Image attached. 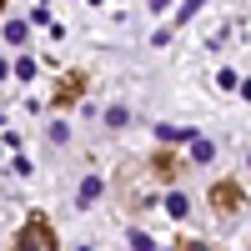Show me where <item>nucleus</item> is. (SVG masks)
Returning <instances> with one entry per match:
<instances>
[{"label": "nucleus", "mask_w": 251, "mask_h": 251, "mask_svg": "<svg viewBox=\"0 0 251 251\" xmlns=\"http://www.w3.org/2000/svg\"><path fill=\"white\" fill-rule=\"evenodd\" d=\"M15 246H25V251H40V246H55V231H50V221H46V216H30L25 226H20Z\"/></svg>", "instance_id": "nucleus-1"}, {"label": "nucleus", "mask_w": 251, "mask_h": 251, "mask_svg": "<svg viewBox=\"0 0 251 251\" xmlns=\"http://www.w3.org/2000/svg\"><path fill=\"white\" fill-rule=\"evenodd\" d=\"M166 216H171V221H181V216H191V201H186L181 191H171V196H166Z\"/></svg>", "instance_id": "nucleus-2"}, {"label": "nucleus", "mask_w": 251, "mask_h": 251, "mask_svg": "<svg viewBox=\"0 0 251 251\" xmlns=\"http://www.w3.org/2000/svg\"><path fill=\"white\" fill-rule=\"evenodd\" d=\"M156 136L161 141H191L196 131H191V126H156Z\"/></svg>", "instance_id": "nucleus-3"}, {"label": "nucleus", "mask_w": 251, "mask_h": 251, "mask_svg": "<svg viewBox=\"0 0 251 251\" xmlns=\"http://www.w3.org/2000/svg\"><path fill=\"white\" fill-rule=\"evenodd\" d=\"M25 35H30V25H25V20H5V46H20Z\"/></svg>", "instance_id": "nucleus-4"}, {"label": "nucleus", "mask_w": 251, "mask_h": 251, "mask_svg": "<svg viewBox=\"0 0 251 251\" xmlns=\"http://www.w3.org/2000/svg\"><path fill=\"white\" fill-rule=\"evenodd\" d=\"M96 196H100V181H96V176H86V181H80V191H75V201H80V206H91Z\"/></svg>", "instance_id": "nucleus-5"}, {"label": "nucleus", "mask_w": 251, "mask_h": 251, "mask_svg": "<svg viewBox=\"0 0 251 251\" xmlns=\"http://www.w3.org/2000/svg\"><path fill=\"white\" fill-rule=\"evenodd\" d=\"M191 156H196V161H211V156H216V146L206 141V136H191Z\"/></svg>", "instance_id": "nucleus-6"}, {"label": "nucleus", "mask_w": 251, "mask_h": 251, "mask_svg": "<svg viewBox=\"0 0 251 251\" xmlns=\"http://www.w3.org/2000/svg\"><path fill=\"white\" fill-rule=\"evenodd\" d=\"M216 201H221V211H231L236 206V186H216Z\"/></svg>", "instance_id": "nucleus-7"}, {"label": "nucleus", "mask_w": 251, "mask_h": 251, "mask_svg": "<svg viewBox=\"0 0 251 251\" xmlns=\"http://www.w3.org/2000/svg\"><path fill=\"white\" fill-rule=\"evenodd\" d=\"M126 121H131V111H126V106H111V111H106V126H126Z\"/></svg>", "instance_id": "nucleus-8"}, {"label": "nucleus", "mask_w": 251, "mask_h": 251, "mask_svg": "<svg viewBox=\"0 0 251 251\" xmlns=\"http://www.w3.org/2000/svg\"><path fill=\"white\" fill-rule=\"evenodd\" d=\"M201 5H206V0H186V5H181V10H176V20H191V15H196V10H201Z\"/></svg>", "instance_id": "nucleus-9"}, {"label": "nucleus", "mask_w": 251, "mask_h": 251, "mask_svg": "<svg viewBox=\"0 0 251 251\" xmlns=\"http://www.w3.org/2000/svg\"><path fill=\"white\" fill-rule=\"evenodd\" d=\"M131 246H136V251H151L156 241H151V236H146V231H131Z\"/></svg>", "instance_id": "nucleus-10"}, {"label": "nucleus", "mask_w": 251, "mask_h": 251, "mask_svg": "<svg viewBox=\"0 0 251 251\" xmlns=\"http://www.w3.org/2000/svg\"><path fill=\"white\" fill-rule=\"evenodd\" d=\"M171 5H176V0H151V10H156V15H161V10H171Z\"/></svg>", "instance_id": "nucleus-11"}, {"label": "nucleus", "mask_w": 251, "mask_h": 251, "mask_svg": "<svg viewBox=\"0 0 251 251\" xmlns=\"http://www.w3.org/2000/svg\"><path fill=\"white\" fill-rule=\"evenodd\" d=\"M5 75H10V66H5V60H0V80H5Z\"/></svg>", "instance_id": "nucleus-12"}, {"label": "nucleus", "mask_w": 251, "mask_h": 251, "mask_svg": "<svg viewBox=\"0 0 251 251\" xmlns=\"http://www.w3.org/2000/svg\"><path fill=\"white\" fill-rule=\"evenodd\" d=\"M91 5H106V0H91Z\"/></svg>", "instance_id": "nucleus-13"}, {"label": "nucleus", "mask_w": 251, "mask_h": 251, "mask_svg": "<svg viewBox=\"0 0 251 251\" xmlns=\"http://www.w3.org/2000/svg\"><path fill=\"white\" fill-rule=\"evenodd\" d=\"M246 166H251V156H246Z\"/></svg>", "instance_id": "nucleus-14"}, {"label": "nucleus", "mask_w": 251, "mask_h": 251, "mask_svg": "<svg viewBox=\"0 0 251 251\" xmlns=\"http://www.w3.org/2000/svg\"><path fill=\"white\" fill-rule=\"evenodd\" d=\"M0 5H5V0H0Z\"/></svg>", "instance_id": "nucleus-15"}]
</instances>
